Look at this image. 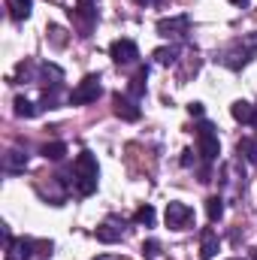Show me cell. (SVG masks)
Here are the masks:
<instances>
[{
    "instance_id": "8fae6325",
    "label": "cell",
    "mask_w": 257,
    "mask_h": 260,
    "mask_svg": "<svg viewBox=\"0 0 257 260\" xmlns=\"http://www.w3.org/2000/svg\"><path fill=\"white\" fill-rule=\"evenodd\" d=\"M70 15H73V18H79V21H82V30L88 34V30H91V24L97 21V6H94L91 0H79V6H76V9H70Z\"/></svg>"
},
{
    "instance_id": "f546056e",
    "label": "cell",
    "mask_w": 257,
    "mask_h": 260,
    "mask_svg": "<svg viewBox=\"0 0 257 260\" xmlns=\"http://www.w3.org/2000/svg\"><path fill=\"white\" fill-rule=\"evenodd\" d=\"M230 260H242V257H230Z\"/></svg>"
},
{
    "instance_id": "8992f818",
    "label": "cell",
    "mask_w": 257,
    "mask_h": 260,
    "mask_svg": "<svg viewBox=\"0 0 257 260\" xmlns=\"http://www.w3.org/2000/svg\"><path fill=\"white\" fill-rule=\"evenodd\" d=\"M197 145H200L203 160H215L218 157L221 142H218V133H215V127L209 121H200V127H197Z\"/></svg>"
},
{
    "instance_id": "9a60e30c",
    "label": "cell",
    "mask_w": 257,
    "mask_h": 260,
    "mask_svg": "<svg viewBox=\"0 0 257 260\" xmlns=\"http://www.w3.org/2000/svg\"><path fill=\"white\" fill-rule=\"evenodd\" d=\"M6 6H9V15L15 21H24L30 15V9H34V0H6Z\"/></svg>"
},
{
    "instance_id": "ffe728a7",
    "label": "cell",
    "mask_w": 257,
    "mask_h": 260,
    "mask_svg": "<svg viewBox=\"0 0 257 260\" xmlns=\"http://www.w3.org/2000/svg\"><path fill=\"white\" fill-rule=\"evenodd\" d=\"M40 109L30 103V100H24V97H15V115H21V118H34Z\"/></svg>"
},
{
    "instance_id": "484cf974",
    "label": "cell",
    "mask_w": 257,
    "mask_h": 260,
    "mask_svg": "<svg viewBox=\"0 0 257 260\" xmlns=\"http://www.w3.org/2000/svg\"><path fill=\"white\" fill-rule=\"evenodd\" d=\"M136 3H139V6H154L157 0H136Z\"/></svg>"
},
{
    "instance_id": "83f0119b",
    "label": "cell",
    "mask_w": 257,
    "mask_h": 260,
    "mask_svg": "<svg viewBox=\"0 0 257 260\" xmlns=\"http://www.w3.org/2000/svg\"><path fill=\"white\" fill-rule=\"evenodd\" d=\"M251 260H257V248H251Z\"/></svg>"
},
{
    "instance_id": "d6986e66",
    "label": "cell",
    "mask_w": 257,
    "mask_h": 260,
    "mask_svg": "<svg viewBox=\"0 0 257 260\" xmlns=\"http://www.w3.org/2000/svg\"><path fill=\"white\" fill-rule=\"evenodd\" d=\"M154 61H157V64H164V67L176 64V61H179V46H170V49H157V52H154Z\"/></svg>"
},
{
    "instance_id": "2e32d148",
    "label": "cell",
    "mask_w": 257,
    "mask_h": 260,
    "mask_svg": "<svg viewBox=\"0 0 257 260\" xmlns=\"http://www.w3.org/2000/svg\"><path fill=\"white\" fill-rule=\"evenodd\" d=\"M206 215H209V221H212V224H218V221H221V218H224V197H209V200H206Z\"/></svg>"
},
{
    "instance_id": "9c48e42d",
    "label": "cell",
    "mask_w": 257,
    "mask_h": 260,
    "mask_svg": "<svg viewBox=\"0 0 257 260\" xmlns=\"http://www.w3.org/2000/svg\"><path fill=\"white\" fill-rule=\"evenodd\" d=\"M112 103H115V115L121 118V121H139V106H136V100H130L124 94H115L112 97Z\"/></svg>"
},
{
    "instance_id": "d4e9b609",
    "label": "cell",
    "mask_w": 257,
    "mask_h": 260,
    "mask_svg": "<svg viewBox=\"0 0 257 260\" xmlns=\"http://www.w3.org/2000/svg\"><path fill=\"white\" fill-rule=\"evenodd\" d=\"M157 248H160V245H157L154 239H148V242L142 245V251H145V257H157Z\"/></svg>"
},
{
    "instance_id": "603a6c76",
    "label": "cell",
    "mask_w": 257,
    "mask_h": 260,
    "mask_svg": "<svg viewBox=\"0 0 257 260\" xmlns=\"http://www.w3.org/2000/svg\"><path fill=\"white\" fill-rule=\"evenodd\" d=\"M49 34H52V43H55V46H67V37H64V30H61L58 24H52Z\"/></svg>"
},
{
    "instance_id": "f1b7e54d",
    "label": "cell",
    "mask_w": 257,
    "mask_h": 260,
    "mask_svg": "<svg viewBox=\"0 0 257 260\" xmlns=\"http://www.w3.org/2000/svg\"><path fill=\"white\" fill-rule=\"evenodd\" d=\"M97 260H112V257H97Z\"/></svg>"
},
{
    "instance_id": "5bb4252c",
    "label": "cell",
    "mask_w": 257,
    "mask_h": 260,
    "mask_svg": "<svg viewBox=\"0 0 257 260\" xmlns=\"http://www.w3.org/2000/svg\"><path fill=\"white\" fill-rule=\"evenodd\" d=\"M24 167H27V154L21 148H9L3 154V170L6 173H24Z\"/></svg>"
},
{
    "instance_id": "30bf717a",
    "label": "cell",
    "mask_w": 257,
    "mask_h": 260,
    "mask_svg": "<svg viewBox=\"0 0 257 260\" xmlns=\"http://www.w3.org/2000/svg\"><path fill=\"white\" fill-rule=\"evenodd\" d=\"M121 239H124V224L106 221V224L97 227V242H103V245H115V242H121Z\"/></svg>"
},
{
    "instance_id": "4316f807",
    "label": "cell",
    "mask_w": 257,
    "mask_h": 260,
    "mask_svg": "<svg viewBox=\"0 0 257 260\" xmlns=\"http://www.w3.org/2000/svg\"><path fill=\"white\" fill-rule=\"evenodd\" d=\"M230 3H236V6H245V3H248V0H230Z\"/></svg>"
},
{
    "instance_id": "ac0fdd59",
    "label": "cell",
    "mask_w": 257,
    "mask_h": 260,
    "mask_svg": "<svg viewBox=\"0 0 257 260\" xmlns=\"http://www.w3.org/2000/svg\"><path fill=\"white\" fill-rule=\"evenodd\" d=\"M64 154H67L64 142H46V145H43V157H46V160H64Z\"/></svg>"
},
{
    "instance_id": "4fadbf2b",
    "label": "cell",
    "mask_w": 257,
    "mask_h": 260,
    "mask_svg": "<svg viewBox=\"0 0 257 260\" xmlns=\"http://www.w3.org/2000/svg\"><path fill=\"white\" fill-rule=\"evenodd\" d=\"M215 254H218V233L206 227L200 233V260H212Z\"/></svg>"
},
{
    "instance_id": "7c38bea8",
    "label": "cell",
    "mask_w": 257,
    "mask_h": 260,
    "mask_svg": "<svg viewBox=\"0 0 257 260\" xmlns=\"http://www.w3.org/2000/svg\"><path fill=\"white\" fill-rule=\"evenodd\" d=\"M230 115L239 121V124H257V106L248 103V100H236L230 106Z\"/></svg>"
},
{
    "instance_id": "7402d4cb",
    "label": "cell",
    "mask_w": 257,
    "mask_h": 260,
    "mask_svg": "<svg viewBox=\"0 0 257 260\" xmlns=\"http://www.w3.org/2000/svg\"><path fill=\"white\" fill-rule=\"evenodd\" d=\"M239 157H248L251 164H257V142L254 139H242L239 142Z\"/></svg>"
},
{
    "instance_id": "ba28073f",
    "label": "cell",
    "mask_w": 257,
    "mask_h": 260,
    "mask_svg": "<svg viewBox=\"0 0 257 260\" xmlns=\"http://www.w3.org/2000/svg\"><path fill=\"white\" fill-rule=\"evenodd\" d=\"M109 58H112L115 64H133V61L139 58V46H136L133 40H112Z\"/></svg>"
},
{
    "instance_id": "e0dca14e",
    "label": "cell",
    "mask_w": 257,
    "mask_h": 260,
    "mask_svg": "<svg viewBox=\"0 0 257 260\" xmlns=\"http://www.w3.org/2000/svg\"><path fill=\"white\" fill-rule=\"evenodd\" d=\"M145 79H148V70H145V67L130 79V97H133V100H139V97L145 94Z\"/></svg>"
},
{
    "instance_id": "7a4b0ae2",
    "label": "cell",
    "mask_w": 257,
    "mask_h": 260,
    "mask_svg": "<svg viewBox=\"0 0 257 260\" xmlns=\"http://www.w3.org/2000/svg\"><path fill=\"white\" fill-rule=\"evenodd\" d=\"M254 52H257V34H245V37H239V40L224 52L221 64L230 67V70H239V67H245L248 61H251Z\"/></svg>"
},
{
    "instance_id": "52a82bcc",
    "label": "cell",
    "mask_w": 257,
    "mask_h": 260,
    "mask_svg": "<svg viewBox=\"0 0 257 260\" xmlns=\"http://www.w3.org/2000/svg\"><path fill=\"white\" fill-rule=\"evenodd\" d=\"M191 27V18L188 15H173V18H160L157 21V34L167 37V40H182Z\"/></svg>"
},
{
    "instance_id": "6da1fadb",
    "label": "cell",
    "mask_w": 257,
    "mask_h": 260,
    "mask_svg": "<svg viewBox=\"0 0 257 260\" xmlns=\"http://www.w3.org/2000/svg\"><path fill=\"white\" fill-rule=\"evenodd\" d=\"M97 176H100L97 157H94L91 151H82V154L76 157V164H73V185H76V191L82 197H91L97 191Z\"/></svg>"
},
{
    "instance_id": "cb8c5ba5",
    "label": "cell",
    "mask_w": 257,
    "mask_h": 260,
    "mask_svg": "<svg viewBox=\"0 0 257 260\" xmlns=\"http://www.w3.org/2000/svg\"><path fill=\"white\" fill-rule=\"evenodd\" d=\"M188 112H191L194 118H203V115H206V106H203V103H197V100H194V103H188Z\"/></svg>"
},
{
    "instance_id": "5b68a950",
    "label": "cell",
    "mask_w": 257,
    "mask_h": 260,
    "mask_svg": "<svg viewBox=\"0 0 257 260\" xmlns=\"http://www.w3.org/2000/svg\"><path fill=\"white\" fill-rule=\"evenodd\" d=\"M100 94H103V88H100V76H85V79L73 88L70 103H73V106H88V103H94Z\"/></svg>"
},
{
    "instance_id": "3957f363",
    "label": "cell",
    "mask_w": 257,
    "mask_h": 260,
    "mask_svg": "<svg viewBox=\"0 0 257 260\" xmlns=\"http://www.w3.org/2000/svg\"><path fill=\"white\" fill-rule=\"evenodd\" d=\"M221 188H224V197H239L242 188H245V164L242 157H233L224 173H221Z\"/></svg>"
},
{
    "instance_id": "277c9868",
    "label": "cell",
    "mask_w": 257,
    "mask_h": 260,
    "mask_svg": "<svg viewBox=\"0 0 257 260\" xmlns=\"http://www.w3.org/2000/svg\"><path fill=\"white\" fill-rule=\"evenodd\" d=\"M164 221H167L170 230H188L194 224V209L188 203L170 200V203H167V212H164Z\"/></svg>"
},
{
    "instance_id": "44dd1931",
    "label": "cell",
    "mask_w": 257,
    "mask_h": 260,
    "mask_svg": "<svg viewBox=\"0 0 257 260\" xmlns=\"http://www.w3.org/2000/svg\"><path fill=\"white\" fill-rule=\"evenodd\" d=\"M154 218H157V215H154V209H151V206H139V209H136V215H133V221H136V224H142V227H151V224H154Z\"/></svg>"
}]
</instances>
